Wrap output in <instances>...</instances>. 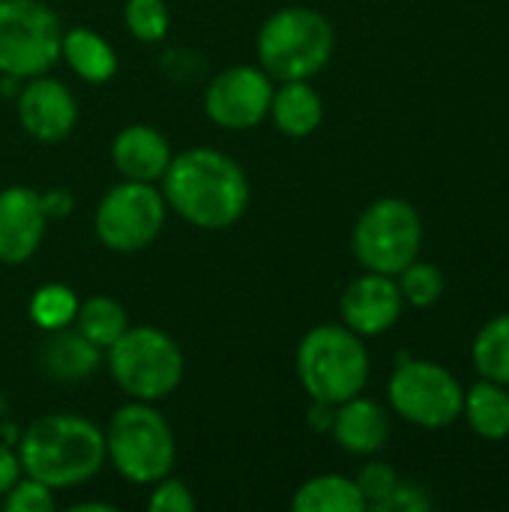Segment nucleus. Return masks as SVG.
Instances as JSON below:
<instances>
[{
  "instance_id": "23",
  "label": "nucleus",
  "mask_w": 509,
  "mask_h": 512,
  "mask_svg": "<svg viewBox=\"0 0 509 512\" xmlns=\"http://www.w3.org/2000/svg\"><path fill=\"white\" fill-rule=\"evenodd\" d=\"M75 321H78V333L87 336L96 348L114 345L129 330L126 309L114 297H105V294H96V297L78 303Z\"/></svg>"
},
{
  "instance_id": "22",
  "label": "nucleus",
  "mask_w": 509,
  "mask_h": 512,
  "mask_svg": "<svg viewBox=\"0 0 509 512\" xmlns=\"http://www.w3.org/2000/svg\"><path fill=\"white\" fill-rule=\"evenodd\" d=\"M471 363L480 378L509 387V312L486 321L471 345Z\"/></svg>"
},
{
  "instance_id": "26",
  "label": "nucleus",
  "mask_w": 509,
  "mask_h": 512,
  "mask_svg": "<svg viewBox=\"0 0 509 512\" xmlns=\"http://www.w3.org/2000/svg\"><path fill=\"white\" fill-rule=\"evenodd\" d=\"M171 15L165 0H129L126 3V27L141 42H159L168 33Z\"/></svg>"
},
{
  "instance_id": "21",
  "label": "nucleus",
  "mask_w": 509,
  "mask_h": 512,
  "mask_svg": "<svg viewBox=\"0 0 509 512\" xmlns=\"http://www.w3.org/2000/svg\"><path fill=\"white\" fill-rule=\"evenodd\" d=\"M291 507L297 512H363L366 501L354 480L339 474H321L297 489Z\"/></svg>"
},
{
  "instance_id": "30",
  "label": "nucleus",
  "mask_w": 509,
  "mask_h": 512,
  "mask_svg": "<svg viewBox=\"0 0 509 512\" xmlns=\"http://www.w3.org/2000/svg\"><path fill=\"white\" fill-rule=\"evenodd\" d=\"M432 507H435V501H432V495L420 483L399 480L393 495L381 504L378 512H429Z\"/></svg>"
},
{
  "instance_id": "7",
  "label": "nucleus",
  "mask_w": 509,
  "mask_h": 512,
  "mask_svg": "<svg viewBox=\"0 0 509 512\" xmlns=\"http://www.w3.org/2000/svg\"><path fill=\"white\" fill-rule=\"evenodd\" d=\"M351 246L369 273L399 276L420 255L423 219L405 198H378L360 213Z\"/></svg>"
},
{
  "instance_id": "15",
  "label": "nucleus",
  "mask_w": 509,
  "mask_h": 512,
  "mask_svg": "<svg viewBox=\"0 0 509 512\" xmlns=\"http://www.w3.org/2000/svg\"><path fill=\"white\" fill-rule=\"evenodd\" d=\"M336 444L351 453V456H372L384 450L390 438V417L375 399L354 396L333 411V426H330Z\"/></svg>"
},
{
  "instance_id": "13",
  "label": "nucleus",
  "mask_w": 509,
  "mask_h": 512,
  "mask_svg": "<svg viewBox=\"0 0 509 512\" xmlns=\"http://www.w3.org/2000/svg\"><path fill=\"white\" fill-rule=\"evenodd\" d=\"M18 120L30 138L54 144L75 129L78 105L63 81L36 75L18 96Z\"/></svg>"
},
{
  "instance_id": "4",
  "label": "nucleus",
  "mask_w": 509,
  "mask_h": 512,
  "mask_svg": "<svg viewBox=\"0 0 509 512\" xmlns=\"http://www.w3.org/2000/svg\"><path fill=\"white\" fill-rule=\"evenodd\" d=\"M297 375L312 402L342 405L369 381V351L360 336L339 324L309 330L297 348Z\"/></svg>"
},
{
  "instance_id": "6",
  "label": "nucleus",
  "mask_w": 509,
  "mask_h": 512,
  "mask_svg": "<svg viewBox=\"0 0 509 512\" xmlns=\"http://www.w3.org/2000/svg\"><path fill=\"white\" fill-rule=\"evenodd\" d=\"M108 369L123 393L138 402H156L180 387L183 354L168 333L135 327L108 345Z\"/></svg>"
},
{
  "instance_id": "32",
  "label": "nucleus",
  "mask_w": 509,
  "mask_h": 512,
  "mask_svg": "<svg viewBox=\"0 0 509 512\" xmlns=\"http://www.w3.org/2000/svg\"><path fill=\"white\" fill-rule=\"evenodd\" d=\"M42 204H45V213L54 219V216H66L72 210V195L66 189H51L48 195H42Z\"/></svg>"
},
{
  "instance_id": "14",
  "label": "nucleus",
  "mask_w": 509,
  "mask_h": 512,
  "mask_svg": "<svg viewBox=\"0 0 509 512\" xmlns=\"http://www.w3.org/2000/svg\"><path fill=\"white\" fill-rule=\"evenodd\" d=\"M48 228L42 195L30 186H9L0 192V261L24 264L36 255Z\"/></svg>"
},
{
  "instance_id": "2",
  "label": "nucleus",
  "mask_w": 509,
  "mask_h": 512,
  "mask_svg": "<svg viewBox=\"0 0 509 512\" xmlns=\"http://www.w3.org/2000/svg\"><path fill=\"white\" fill-rule=\"evenodd\" d=\"M21 471L48 489L81 486L105 462V435L78 414H48L27 426L18 444Z\"/></svg>"
},
{
  "instance_id": "29",
  "label": "nucleus",
  "mask_w": 509,
  "mask_h": 512,
  "mask_svg": "<svg viewBox=\"0 0 509 512\" xmlns=\"http://www.w3.org/2000/svg\"><path fill=\"white\" fill-rule=\"evenodd\" d=\"M147 507L153 512H192L195 510V498H192V492H189V486L183 480L162 477L156 492L150 495Z\"/></svg>"
},
{
  "instance_id": "28",
  "label": "nucleus",
  "mask_w": 509,
  "mask_h": 512,
  "mask_svg": "<svg viewBox=\"0 0 509 512\" xmlns=\"http://www.w3.org/2000/svg\"><path fill=\"white\" fill-rule=\"evenodd\" d=\"M3 507L9 512H51L57 507V501H54V489L27 477V480H18L3 495Z\"/></svg>"
},
{
  "instance_id": "17",
  "label": "nucleus",
  "mask_w": 509,
  "mask_h": 512,
  "mask_svg": "<svg viewBox=\"0 0 509 512\" xmlns=\"http://www.w3.org/2000/svg\"><path fill=\"white\" fill-rule=\"evenodd\" d=\"M42 369L57 381H84L99 366V348L78 330H54L39 351Z\"/></svg>"
},
{
  "instance_id": "1",
  "label": "nucleus",
  "mask_w": 509,
  "mask_h": 512,
  "mask_svg": "<svg viewBox=\"0 0 509 512\" xmlns=\"http://www.w3.org/2000/svg\"><path fill=\"white\" fill-rule=\"evenodd\" d=\"M162 189L165 204L204 231L237 225L249 207L246 171L213 147H192L171 156L162 174Z\"/></svg>"
},
{
  "instance_id": "11",
  "label": "nucleus",
  "mask_w": 509,
  "mask_h": 512,
  "mask_svg": "<svg viewBox=\"0 0 509 512\" xmlns=\"http://www.w3.org/2000/svg\"><path fill=\"white\" fill-rule=\"evenodd\" d=\"M273 84L261 66H231L219 72L204 93L207 117L222 129H252L270 114Z\"/></svg>"
},
{
  "instance_id": "12",
  "label": "nucleus",
  "mask_w": 509,
  "mask_h": 512,
  "mask_svg": "<svg viewBox=\"0 0 509 512\" xmlns=\"http://www.w3.org/2000/svg\"><path fill=\"white\" fill-rule=\"evenodd\" d=\"M405 300L396 276L363 273L339 297V312L348 330L357 336H381L402 318Z\"/></svg>"
},
{
  "instance_id": "31",
  "label": "nucleus",
  "mask_w": 509,
  "mask_h": 512,
  "mask_svg": "<svg viewBox=\"0 0 509 512\" xmlns=\"http://www.w3.org/2000/svg\"><path fill=\"white\" fill-rule=\"evenodd\" d=\"M21 477V462H18V453H12L6 444H0V498L18 483Z\"/></svg>"
},
{
  "instance_id": "18",
  "label": "nucleus",
  "mask_w": 509,
  "mask_h": 512,
  "mask_svg": "<svg viewBox=\"0 0 509 512\" xmlns=\"http://www.w3.org/2000/svg\"><path fill=\"white\" fill-rule=\"evenodd\" d=\"M462 417L471 432L483 441H507L509 438V387L480 378L471 390H465Z\"/></svg>"
},
{
  "instance_id": "8",
  "label": "nucleus",
  "mask_w": 509,
  "mask_h": 512,
  "mask_svg": "<svg viewBox=\"0 0 509 512\" xmlns=\"http://www.w3.org/2000/svg\"><path fill=\"white\" fill-rule=\"evenodd\" d=\"M387 399L405 423L420 429H447L462 417L465 387L441 363L399 354L387 384Z\"/></svg>"
},
{
  "instance_id": "27",
  "label": "nucleus",
  "mask_w": 509,
  "mask_h": 512,
  "mask_svg": "<svg viewBox=\"0 0 509 512\" xmlns=\"http://www.w3.org/2000/svg\"><path fill=\"white\" fill-rule=\"evenodd\" d=\"M357 489L366 501V507L372 510H381V504L393 495L396 483H399V474L387 465V462H369L360 474H357Z\"/></svg>"
},
{
  "instance_id": "3",
  "label": "nucleus",
  "mask_w": 509,
  "mask_h": 512,
  "mask_svg": "<svg viewBox=\"0 0 509 512\" xmlns=\"http://www.w3.org/2000/svg\"><path fill=\"white\" fill-rule=\"evenodd\" d=\"M336 48L333 24L309 6L273 12L258 33V60L270 78L306 81L318 75Z\"/></svg>"
},
{
  "instance_id": "19",
  "label": "nucleus",
  "mask_w": 509,
  "mask_h": 512,
  "mask_svg": "<svg viewBox=\"0 0 509 512\" xmlns=\"http://www.w3.org/2000/svg\"><path fill=\"white\" fill-rule=\"evenodd\" d=\"M270 114L288 138L312 135L324 120V102L309 81H285L270 102Z\"/></svg>"
},
{
  "instance_id": "25",
  "label": "nucleus",
  "mask_w": 509,
  "mask_h": 512,
  "mask_svg": "<svg viewBox=\"0 0 509 512\" xmlns=\"http://www.w3.org/2000/svg\"><path fill=\"white\" fill-rule=\"evenodd\" d=\"M396 285L402 291V300L414 309H429L435 306L441 297H444V273L438 264H429V261H411L399 276H396Z\"/></svg>"
},
{
  "instance_id": "16",
  "label": "nucleus",
  "mask_w": 509,
  "mask_h": 512,
  "mask_svg": "<svg viewBox=\"0 0 509 512\" xmlns=\"http://www.w3.org/2000/svg\"><path fill=\"white\" fill-rule=\"evenodd\" d=\"M111 159H114V168L126 180L153 183V180H162V174L171 162V147L162 132H156L153 126L135 123V126H126L123 132H117V138L111 144Z\"/></svg>"
},
{
  "instance_id": "24",
  "label": "nucleus",
  "mask_w": 509,
  "mask_h": 512,
  "mask_svg": "<svg viewBox=\"0 0 509 512\" xmlns=\"http://www.w3.org/2000/svg\"><path fill=\"white\" fill-rule=\"evenodd\" d=\"M75 312H78V297L69 285L51 282V285L36 288L30 297V318L45 333L69 327L75 321Z\"/></svg>"
},
{
  "instance_id": "9",
  "label": "nucleus",
  "mask_w": 509,
  "mask_h": 512,
  "mask_svg": "<svg viewBox=\"0 0 509 512\" xmlns=\"http://www.w3.org/2000/svg\"><path fill=\"white\" fill-rule=\"evenodd\" d=\"M63 27L42 0H0V72L9 78L45 75L60 57Z\"/></svg>"
},
{
  "instance_id": "20",
  "label": "nucleus",
  "mask_w": 509,
  "mask_h": 512,
  "mask_svg": "<svg viewBox=\"0 0 509 512\" xmlns=\"http://www.w3.org/2000/svg\"><path fill=\"white\" fill-rule=\"evenodd\" d=\"M60 54L66 57L69 69L90 84H105L117 75V54L114 48L90 27H72L60 39Z\"/></svg>"
},
{
  "instance_id": "10",
  "label": "nucleus",
  "mask_w": 509,
  "mask_h": 512,
  "mask_svg": "<svg viewBox=\"0 0 509 512\" xmlns=\"http://www.w3.org/2000/svg\"><path fill=\"white\" fill-rule=\"evenodd\" d=\"M165 195L150 183L123 180L105 192L96 207V237L111 252L147 249L165 225Z\"/></svg>"
},
{
  "instance_id": "5",
  "label": "nucleus",
  "mask_w": 509,
  "mask_h": 512,
  "mask_svg": "<svg viewBox=\"0 0 509 512\" xmlns=\"http://www.w3.org/2000/svg\"><path fill=\"white\" fill-rule=\"evenodd\" d=\"M105 456L129 483H159L171 474L177 456L174 432L150 402L135 399L114 411L105 435Z\"/></svg>"
},
{
  "instance_id": "33",
  "label": "nucleus",
  "mask_w": 509,
  "mask_h": 512,
  "mask_svg": "<svg viewBox=\"0 0 509 512\" xmlns=\"http://www.w3.org/2000/svg\"><path fill=\"white\" fill-rule=\"evenodd\" d=\"M84 510L114 512V504H102V501H90V504H75V507H72V512H84Z\"/></svg>"
}]
</instances>
